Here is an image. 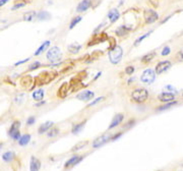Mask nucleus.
Returning a JSON list of instances; mask_svg holds the SVG:
<instances>
[{
    "mask_svg": "<svg viewBox=\"0 0 183 171\" xmlns=\"http://www.w3.org/2000/svg\"><path fill=\"white\" fill-rule=\"evenodd\" d=\"M57 75L56 71H44L39 74V77L36 78L37 85H47L50 82H52Z\"/></svg>",
    "mask_w": 183,
    "mask_h": 171,
    "instance_id": "nucleus-1",
    "label": "nucleus"
},
{
    "mask_svg": "<svg viewBox=\"0 0 183 171\" xmlns=\"http://www.w3.org/2000/svg\"><path fill=\"white\" fill-rule=\"evenodd\" d=\"M122 55H123V50H122V48H121L120 46L116 45L114 48L110 49V51H109L110 62H111L112 64H118V63L121 61Z\"/></svg>",
    "mask_w": 183,
    "mask_h": 171,
    "instance_id": "nucleus-2",
    "label": "nucleus"
},
{
    "mask_svg": "<svg viewBox=\"0 0 183 171\" xmlns=\"http://www.w3.org/2000/svg\"><path fill=\"white\" fill-rule=\"evenodd\" d=\"M61 50L59 47H52L51 49L49 50L48 53H47V59L49 60L51 63H56L59 62L61 60Z\"/></svg>",
    "mask_w": 183,
    "mask_h": 171,
    "instance_id": "nucleus-3",
    "label": "nucleus"
},
{
    "mask_svg": "<svg viewBox=\"0 0 183 171\" xmlns=\"http://www.w3.org/2000/svg\"><path fill=\"white\" fill-rule=\"evenodd\" d=\"M132 99H133L135 102L138 103H143L144 102L148 97H149V93L146 89H136L135 91L132 92Z\"/></svg>",
    "mask_w": 183,
    "mask_h": 171,
    "instance_id": "nucleus-4",
    "label": "nucleus"
},
{
    "mask_svg": "<svg viewBox=\"0 0 183 171\" xmlns=\"http://www.w3.org/2000/svg\"><path fill=\"white\" fill-rule=\"evenodd\" d=\"M155 80H156V72H155V70H153L152 68L146 69V70L143 72L141 78H140V81L147 85H151L152 83H154Z\"/></svg>",
    "mask_w": 183,
    "mask_h": 171,
    "instance_id": "nucleus-5",
    "label": "nucleus"
},
{
    "mask_svg": "<svg viewBox=\"0 0 183 171\" xmlns=\"http://www.w3.org/2000/svg\"><path fill=\"white\" fill-rule=\"evenodd\" d=\"M20 127H21V122L17 120V121H14L12 123L10 128H9V131H8V135L15 141H18V139L21 138Z\"/></svg>",
    "mask_w": 183,
    "mask_h": 171,
    "instance_id": "nucleus-6",
    "label": "nucleus"
},
{
    "mask_svg": "<svg viewBox=\"0 0 183 171\" xmlns=\"http://www.w3.org/2000/svg\"><path fill=\"white\" fill-rule=\"evenodd\" d=\"M111 137L112 135L110 134H105L103 135H101V137H98L96 140L93 142V148H100L102 147L103 145H105L107 142H109L111 140Z\"/></svg>",
    "mask_w": 183,
    "mask_h": 171,
    "instance_id": "nucleus-7",
    "label": "nucleus"
},
{
    "mask_svg": "<svg viewBox=\"0 0 183 171\" xmlns=\"http://www.w3.org/2000/svg\"><path fill=\"white\" fill-rule=\"evenodd\" d=\"M144 21H146L147 24H153L159 18V15H158V13L155 10L147 9V10H144Z\"/></svg>",
    "mask_w": 183,
    "mask_h": 171,
    "instance_id": "nucleus-8",
    "label": "nucleus"
},
{
    "mask_svg": "<svg viewBox=\"0 0 183 171\" xmlns=\"http://www.w3.org/2000/svg\"><path fill=\"white\" fill-rule=\"evenodd\" d=\"M106 40H108V36H107L105 33L95 35V36L92 38V40L89 42V44H88V46L96 45V44L102 43V42H104V41H106Z\"/></svg>",
    "mask_w": 183,
    "mask_h": 171,
    "instance_id": "nucleus-9",
    "label": "nucleus"
},
{
    "mask_svg": "<svg viewBox=\"0 0 183 171\" xmlns=\"http://www.w3.org/2000/svg\"><path fill=\"white\" fill-rule=\"evenodd\" d=\"M170 67H171V62L170 61H168V60H166V61H161L157 64L155 72H156L157 74H161L162 72L168 70Z\"/></svg>",
    "mask_w": 183,
    "mask_h": 171,
    "instance_id": "nucleus-10",
    "label": "nucleus"
},
{
    "mask_svg": "<svg viewBox=\"0 0 183 171\" xmlns=\"http://www.w3.org/2000/svg\"><path fill=\"white\" fill-rule=\"evenodd\" d=\"M95 96L94 92H91V91H84L80 93L77 96V98L78 100L80 101H90L91 99H93Z\"/></svg>",
    "mask_w": 183,
    "mask_h": 171,
    "instance_id": "nucleus-11",
    "label": "nucleus"
},
{
    "mask_svg": "<svg viewBox=\"0 0 183 171\" xmlns=\"http://www.w3.org/2000/svg\"><path fill=\"white\" fill-rule=\"evenodd\" d=\"M123 119H124V115H123V114H121V113L116 114L114 116V118H113V120L111 121V124L109 125V129H112V128L116 127V126H118L123 121Z\"/></svg>",
    "mask_w": 183,
    "mask_h": 171,
    "instance_id": "nucleus-12",
    "label": "nucleus"
},
{
    "mask_svg": "<svg viewBox=\"0 0 183 171\" xmlns=\"http://www.w3.org/2000/svg\"><path fill=\"white\" fill-rule=\"evenodd\" d=\"M69 91H70V84L64 83L58 90V96L60 98H65L69 93Z\"/></svg>",
    "mask_w": 183,
    "mask_h": 171,
    "instance_id": "nucleus-13",
    "label": "nucleus"
},
{
    "mask_svg": "<svg viewBox=\"0 0 183 171\" xmlns=\"http://www.w3.org/2000/svg\"><path fill=\"white\" fill-rule=\"evenodd\" d=\"M83 159H84V157L75 155V156L71 157L68 161H66L65 164H64V167H65V168H67V167H71V166H73V165H77V164L80 163Z\"/></svg>",
    "mask_w": 183,
    "mask_h": 171,
    "instance_id": "nucleus-14",
    "label": "nucleus"
},
{
    "mask_svg": "<svg viewBox=\"0 0 183 171\" xmlns=\"http://www.w3.org/2000/svg\"><path fill=\"white\" fill-rule=\"evenodd\" d=\"M159 100L161 101V102H165V103L172 102L173 100H175V96L173 94H171V93L164 92V93L159 95Z\"/></svg>",
    "mask_w": 183,
    "mask_h": 171,
    "instance_id": "nucleus-15",
    "label": "nucleus"
},
{
    "mask_svg": "<svg viewBox=\"0 0 183 171\" xmlns=\"http://www.w3.org/2000/svg\"><path fill=\"white\" fill-rule=\"evenodd\" d=\"M41 168V161L36 157H32L31 158V162H30V170L31 171H39Z\"/></svg>",
    "mask_w": 183,
    "mask_h": 171,
    "instance_id": "nucleus-16",
    "label": "nucleus"
},
{
    "mask_svg": "<svg viewBox=\"0 0 183 171\" xmlns=\"http://www.w3.org/2000/svg\"><path fill=\"white\" fill-rule=\"evenodd\" d=\"M91 0H83L80 4L77 5V12H84V11H86L88 10L90 7H91Z\"/></svg>",
    "mask_w": 183,
    "mask_h": 171,
    "instance_id": "nucleus-17",
    "label": "nucleus"
},
{
    "mask_svg": "<svg viewBox=\"0 0 183 171\" xmlns=\"http://www.w3.org/2000/svg\"><path fill=\"white\" fill-rule=\"evenodd\" d=\"M119 17H120V13H119V11L116 8H113L108 12V18L111 23H115L119 18Z\"/></svg>",
    "mask_w": 183,
    "mask_h": 171,
    "instance_id": "nucleus-18",
    "label": "nucleus"
},
{
    "mask_svg": "<svg viewBox=\"0 0 183 171\" xmlns=\"http://www.w3.org/2000/svg\"><path fill=\"white\" fill-rule=\"evenodd\" d=\"M53 126V122L52 121H46L45 123H43L42 125L40 126L39 129H38V132L41 135V134H44V132L48 131L50 128H51Z\"/></svg>",
    "mask_w": 183,
    "mask_h": 171,
    "instance_id": "nucleus-19",
    "label": "nucleus"
},
{
    "mask_svg": "<svg viewBox=\"0 0 183 171\" xmlns=\"http://www.w3.org/2000/svg\"><path fill=\"white\" fill-rule=\"evenodd\" d=\"M50 46V41H45V42H44L42 45H41L39 48H38V50L36 52H35V55L36 56H39L40 54H42V53L45 51V50L48 48V47Z\"/></svg>",
    "mask_w": 183,
    "mask_h": 171,
    "instance_id": "nucleus-20",
    "label": "nucleus"
},
{
    "mask_svg": "<svg viewBox=\"0 0 183 171\" xmlns=\"http://www.w3.org/2000/svg\"><path fill=\"white\" fill-rule=\"evenodd\" d=\"M14 157H15V154L11 151L5 152V153L2 155V159L3 161H5V162H11V161L14 159Z\"/></svg>",
    "mask_w": 183,
    "mask_h": 171,
    "instance_id": "nucleus-21",
    "label": "nucleus"
},
{
    "mask_svg": "<svg viewBox=\"0 0 183 171\" xmlns=\"http://www.w3.org/2000/svg\"><path fill=\"white\" fill-rule=\"evenodd\" d=\"M31 141V135L27 134L24 135H21V138L18 139V144L21 146H27Z\"/></svg>",
    "mask_w": 183,
    "mask_h": 171,
    "instance_id": "nucleus-22",
    "label": "nucleus"
},
{
    "mask_svg": "<svg viewBox=\"0 0 183 171\" xmlns=\"http://www.w3.org/2000/svg\"><path fill=\"white\" fill-rule=\"evenodd\" d=\"M81 48V45H80L78 43H72L68 46V51L72 53V54H77Z\"/></svg>",
    "mask_w": 183,
    "mask_h": 171,
    "instance_id": "nucleus-23",
    "label": "nucleus"
},
{
    "mask_svg": "<svg viewBox=\"0 0 183 171\" xmlns=\"http://www.w3.org/2000/svg\"><path fill=\"white\" fill-rule=\"evenodd\" d=\"M44 95H45V93H44V90H42V89H39V90L35 91L33 93V98L36 101H42L43 98H44Z\"/></svg>",
    "mask_w": 183,
    "mask_h": 171,
    "instance_id": "nucleus-24",
    "label": "nucleus"
},
{
    "mask_svg": "<svg viewBox=\"0 0 183 171\" xmlns=\"http://www.w3.org/2000/svg\"><path fill=\"white\" fill-rule=\"evenodd\" d=\"M36 17L39 21H48L51 18V15H50L49 12H47V11H41L36 15Z\"/></svg>",
    "mask_w": 183,
    "mask_h": 171,
    "instance_id": "nucleus-25",
    "label": "nucleus"
},
{
    "mask_svg": "<svg viewBox=\"0 0 183 171\" xmlns=\"http://www.w3.org/2000/svg\"><path fill=\"white\" fill-rule=\"evenodd\" d=\"M84 124H86V120H84V121H83V122H80V123H77V124H75L73 127H72V134L77 135V134H78V132H80L81 129L84 128Z\"/></svg>",
    "mask_w": 183,
    "mask_h": 171,
    "instance_id": "nucleus-26",
    "label": "nucleus"
},
{
    "mask_svg": "<svg viewBox=\"0 0 183 171\" xmlns=\"http://www.w3.org/2000/svg\"><path fill=\"white\" fill-rule=\"evenodd\" d=\"M129 30H130L129 28L125 27V26H121V27H119L117 30H116V34H117L118 36H124V35H126L128 33Z\"/></svg>",
    "mask_w": 183,
    "mask_h": 171,
    "instance_id": "nucleus-27",
    "label": "nucleus"
},
{
    "mask_svg": "<svg viewBox=\"0 0 183 171\" xmlns=\"http://www.w3.org/2000/svg\"><path fill=\"white\" fill-rule=\"evenodd\" d=\"M36 15H37V13L35 11H29V12H27V13H24V20L26 21H32L35 17H36Z\"/></svg>",
    "mask_w": 183,
    "mask_h": 171,
    "instance_id": "nucleus-28",
    "label": "nucleus"
},
{
    "mask_svg": "<svg viewBox=\"0 0 183 171\" xmlns=\"http://www.w3.org/2000/svg\"><path fill=\"white\" fill-rule=\"evenodd\" d=\"M155 56H156V52H151V53H149V54L144 55L143 58H141V61H143L144 63L150 62L155 58Z\"/></svg>",
    "mask_w": 183,
    "mask_h": 171,
    "instance_id": "nucleus-29",
    "label": "nucleus"
},
{
    "mask_svg": "<svg viewBox=\"0 0 183 171\" xmlns=\"http://www.w3.org/2000/svg\"><path fill=\"white\" fill-rule=\"evenodd\" d=\"M176 104H177V102H176V101H173V102H168V104H166V105L159 107V108H158L157 110H158V111H164V110H167V109L171 108V107L176 105Z\"/></svg>",
    "mask_w": 183,
    "mask_h": 171,
    "instance_id": "nucleus-30",
    "label": "nucleus"
},
{
    "mask_svg": "<svg viewBox=\"0 0 183 171\" xmlns=\"http://www.w3.org/2000/svg\"><path fill=\"white\" fill-rule=\"evenodd\" d=\"M87 145H88V142L87 141L80 142H78V144H77L73 148H72V151H78V150H80V149H83L84 146H87Z\"/></svg>",
    "mask_w": 183,
    "mask_h": 171,
    "instance_id": "nucleus-31",
    "label": "nucleus"
},
{
    "mask_svg": "<svg viewBox=\"0 0 183 171\" xmlns=\"http://www.w3.org/2000/svg\"><path fill=\"white\" fill-rule=\"evenodd\" d=\"M150 34H152V31L149 32V33H147V34L143 35V36H141V37L138 38V39L134 42V46H138V45H140V42H143V40H144V39H146V38H147L148 36H150Z\"/></svg>",
    "mask_w": 183,
    "mask_h": 171,
    "instance_id": "nucleus-32",
    "label": "nucleus"
},
{
    "mask_svg": "<svg viewBox=\"0 0 183 171\" xmlns=\"http://www.w3.org/2000/svg\"><path fill=\"white\" fill-rule=\"evenodd\" d=\"M59 134V129L58 128H56V127H51L49 129V132H48V137L49 138H53V137H55V135H57Z\"/></svg>",
    "mask_w": 183,
    "mask_h": 171,
    "instance_id": "nucleus-33",
    "label": "nucleus"
},
{
    "mask_svg": "<svg viewBox=\"0 0 183 171\" xmlns=\"http://www.w3.org/2000/svg\"><path fill=\"white\" fill-rule=\"evenodd\" d=\"M21 84L24 86V87H27V86H29L30 84H32V78L31 77H24V78H23V80H21Z\"/></svg>",
    "mask_w": 183,
    "mask_h": 171,
    "instance_id": "nucleus-34",
    "label": "nucleus"
},
{
    "mask_svg": "<svg viewBox=\"0 0 183 171\" xmlns=\"http://www.w3.org/2000/svg\"><path fill=\"white\" fill-rule=\"evenodd\" d=\"M80 21H81V17H74L73 20L71 21L70 26H69V28H73L78 23H80Z\"/></svg>",
    "mask_w": 183,
    "mask_h": 171,
    "instance_id": "nucleus-35",
    "label": "nucleus"
},
{
    "mask_svg": "<svg viewBox=\"0 0 183 171\" xmlns=\"http://www.w3.org/2000/svg\"><path fill=\"white\" fill-rule=\"evenodd\" d=\"M164 91H166L167 93H171V94H177L178 92H177V90L174 88V87H172V86H170V85H168V86H166L165 87V89H164Z\"/></svg>",
    "mask_w": 183,
    "mask_h": 171,
    "instance_id": "nucleus-36",
    "label": "nucleus"
},
{
    "mask_svg": "<svg viewBox=\"0 0 183 171\" xmlns=\"http://www.w3.org/2000/svg\"><path fill=\"white\" fill-rule=\"evenodd\" d=\"M27 3L24 2V1H20V2H17L15 4L12 6V10H15V9H17V8H21V7H24V5H26Z\"/></svg>",
    "mask_w": 183,
    "mask_h": 171,
    "instance_id": "nucleus-37",
    "label": "nucleus"
},
{
    "mask_svg": "<svg viewBox=\"0 0 183 171\" xmlns=\"http://www.w3.org/2000/svg\"><path fill=\"white\" fill-rule=\"evenodd\" d=\"M41 66V63L39 61H36V62H34L33 64L30 65V70H34V69H37L38 67H40Z\"/></svg>",
    "mask_w": 183,
    "mask_h": 171,
    "instance_id": "nucleus-38",
    "label": "nucleus"
},
{
    "mask_svg": "<svg viewBox=\"0 0 183 171\" xmlns=\"http://www.w3.org/2000/svg\"><path fill=\"white\" fill-rule=\"evenodd\" d=\"M170 52H171V49H170V47L166 46L165 48L163 49V51H162V55H163V56H167V55H169V54H170Z\"/></svg>",
    "mask_w": 183,
    "mask_h": 171,
    "instance_id": "nucleus-39",
    "label": "nucleus"
},
{
    "mask_svg": "<svg viewBox=\"0 0 183 171\" xmlns=\"http://www.w3.org/2000/svg\"><path fill=\"white\" fill-rule=\"evenodd\" d=\"M125 72L127 74H132L134 72V67L133 66H127V67L125 68Z\"/></svg>",
    "mask_w": 183,
    "mask_h": 171,
    "instance_id": "nucleus-40",
    "label": "nucleus"
},
{
    "mask_svg": "<svg viewBox=\"0 0 183 171\" xmlns=\"http://www.w3.org/2000/svg\"><path fill=\"white\" fill-rule=\"evenodd\" d=\"M134 123H135V120H134V119H130V120H129V121L124 125V128H129V127H131V126L134 125Z\"/></svg>",
    "mask_w": 183,
    "mask_h": 171,
    "instance_id": "nucleus-41",
    "label": "nucleus"
},
{
    "mask_svg": "<svg viewBox=\"0 0 183 171\" xmlns=\"http://www.w3.org/2000/svg\"><path fill=\"white\" fill-rule=\"evenodd\" d=\"M102 100H104V97H99V98H97L96 100L95 101H93L92 103H90L89 104V107H91V106H94V105H96L97 103H99V102H101Z\"/></svg>",
    "mask_w": 183,
    "mask_h": 171,
    "instance_id": "nucleus-42",
    "label": "nucleus"
},
{
    "mask_svg": "<svg viewBox=\"0 0 183 171\" xmlns=\"http://www.w3.org/2000/svg\"><path fill=\"white\" fill-rule=\"evenodd\" d=\"M35 121H36V118H35L34 116H30L29 118L27 119V124L28 125H32V124H34Z\"/></svg>",
    "mask_w": 183,
    "mask_h": 171,
    "instance_id": "nucleus-43",
    "label": "nucleus"
},
{
    "mask_svg": "<svg viewBox=\"0 0 183 171\" xmlns=\"http://www.w3.org/2000/svg\"><path fill=\"white\" fill-rule=\"evenodd\" d=\"M149 2L154 7H158V5H159V0H149Z\"/></svg>",
    "mask_w": 183,
    "mask_h": 171,
    "instance_id": "nucleus-44",
    "label": "nucleus"
},
{
    "mask_svg": "<svg viewBox=\"0 0 183 171\" xmlns=\"http://www.w3.org/2000/svg\"><path fill=\"white\" fill-rule=\"evenodd\" d=\"M121 135H122L121 132H118L117 135H113V137H111V140H110V141H115V140H117V139H118V138H120Z\"/></svg>",
    "mask_w": 183,
    "mask_h": 171,
    "instance_id": "nucleus-45",
    "label": "nucleus"
},
{
    "mask_svg": "<svg viewBox=\"0 0 183 171\" xmlns=\"http://www.w3.org/2000/svg\"><path fill=\"white\" fill-rule=\"evenodd\" d=\"M29 59H30V58H27V59H24V60H21V61H18V62H17V63H15L14 65H20V64H23V63L27 62V61H29Z\"/></svg>",
    "mask_w": 183,
    "mask_h": 171,
    "instance_id": "nucleus-46",
    "label": "nucleus"
},
{
    "mask_svg": "<svg viewBox=\"0 0 183 171\" xmlns=\"http://www.w3.org/2000/svg\"><path fill=\"white\" fill-rule=\"evenodd\" d=\"M6 2H8V0H0V6L4 5Z\"/></svg>",
    "mask_w": 183,
    "mask_h": 171,
    "instance_id": "nucleus-47",
    "label": "nucleus"
}]
</instances>
